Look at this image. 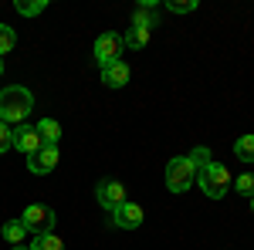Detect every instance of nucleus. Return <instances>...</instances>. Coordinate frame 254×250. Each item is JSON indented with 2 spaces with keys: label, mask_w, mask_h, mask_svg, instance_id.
<instances>
[{
  "label": "nucleus",
  "mask_w": 254,
  "mask_h": 250,
  "mask_svg": "<svg viewBox=\"0 0 254 250\" xmlns=\"http://www.w3.org/2000/svg\"><path fill=\"white\" fill-rule=\"evenodd\" d=\"M31 108H34V95H31L27 88L10 85V88L0 92V122L17 125V122H24V118L31 115Z\"/></svg>",
  "instance_id": "1"
},
{
  "label": "nucleus",
  "mask_w": 254,
  "mask_h": 250,
  "mask_svg": "<svg viewBox=\"0 0 254 250\" xmlns=\"http://www.w3.org/2000/svg\"><path fill=\"white\" fill-rule=\"evenodd\" d=\"M196 183V166L190 155H176L170 159V166H166V190L170 193H183L190 190Z\"/></svg>",
  "instance_id": "2"
},
{
  "label": "nucleus",
  "mask_w": 254,
  "mask_h": 250,
  "mask_svg": "<svg viewBox=\"0 0 254 250\" xmlns=\"http://www.w3.org/2000/svg\"><path fill=\"white\" fill-rule=\"evenodd\" d=\"M196 183H200V190L207 193L210 200H220L227 186H231V173H227V166L224 162H207L200 173H196Z\"/></svg>",
  "instance_id": "3"
},
{
  "label": "nucleus",
  "mask_w": 254,
  "mask_h": 250,
  "mask_svg": "<svg viewBox=\"0 0 254 250\" xmlns=\"http://www.w3.org/2000/svg\"><path fill=\"white\" fill-rule=\"evenodd\" d=\"M55 210L51 206H44V203H31L27 210H24V216H20V223H24V230L27 233H51L55 230Z\"/></svg>",
  "instance_id": "4"
},
{
  "label": "nucleus",
  "mask_w": 254,
  "mask_h": 250,
  "mask_svg": "<svg viewBox=\"0 0 254 250\" xmlns=\"http://www.w3.org/2000/svg\"><path fill=\"white\" fill-rule=\"evenodd\" d=\"M122 48H126V44H122V38H119V34H112V31H109V34H98V41H95V61L105 68V64L119 61Z\"/></svg>",
  "instance_id": "5"
},
{
  "label": "nucleus",
  "mask_w": 254,
  "mask_h": 250,
  "mask_svg": "<svg viewBox=\"0 0 254 250\" xmlns=\"http://www.w3.org/2000/svg\"><path fill=\"white\" fill-rule=\"evenodd\" d=\"M95 196H98V203L112 213L116 206L126 203V186H122L119 179H102V183H98V190H95Z\"/></svg>",
  "instance_id": "6"
},
{
  "label": "nucleus",
  "mask_w": 254,
  "mask_h": 250,
  "mask_svg": "<svg viewBox=\"0 0 254 250\" xmlns=\"http://www.w3.org/2000/svg\"><path fill=\"white\" fill-rule=\"evenodd\" d=\"M58 166V146H41L34 155H27V169L34 176H48Z\"/></svg>",
  "instance_id": "7"
},
{
  "label": "nucleus",
  "mask_w": 254,
  "mask_h": 250,
  "mask_svg": "<svg viewBox=\"0 0 254 250\" xmlns=\"http://www.w3.org/2000/svg\"><path fill=\"white\" fill-rule=\"evenodd\" d=\"M112 223H116L119 230H136L139 223H142V206H136V203H122V206H116L112 210Z\"/></svg>",
  "instance_id": "8"
},
{
  "label": "nucleus",
  "mask_w": 254,
  "mask_h": 250,
  "mask_svg": "<svg viewBox=\"0 0 254 250\" xmlns=\"http://www.w3.org/2000/svg\"><path fill=\"white\" fill-rule=\"evenodd\" d=\"M44 146L41 142V135H38V125L31 129V125H20V129H14V149L17 152H24V155H34Z\"/></svg>",
  "instance_id": "9"
},
{
  "label": "nucleus",
  "mask_w": 254,
  "mask_h": 250,
  "mask_svg": "<svg viewBox=\"0 0 254 250\" xmlns=\"http://www.w3.org/2000/svg\"><path fill=\"white\" fill-rule=\"evenodd\" d=\"M129 75H132V71H129V64H126L122 58H119V61H112V64H105V68H102V81H105L109 88H122V85L129 81Z\"/></svg>",
  "instance_id": "10"
},
{
  "label": "nucleus",
  "mask_w": 254,
  "mask_h": 250,
  "mask_svg": "<svg viewBox=\"0 0 254 250\" xmlns=\"http://www.w3.org/2000/svg\"><path fill=\"white\" fill-rule=\"evenodd\" d=\"M38 135H41V142H44V146H58L61 125L55 122V118H41V122H38Z\"/></svg>",
  "instance_id": "11"
},
{
  "label": "nucleus",
  "mask_w": 254,
  "mask_h": 250,
  "mask_svg": "<svg viewBox=\"0 0 254 250\" xmlns=\"http://www.w3.org/2000/svg\"><path fill=\"white\" fill-rule=\"evenodd\" d=\"M3 240L10 244V247H17L27 240V230H24V223L20 220H10V223H3Z\"/></svg>",
  "instance_id": "12"
},
{
  "label": "nucleus",
  "mask_w": 254,
  "mask_h": 250,
  "mask_svg": "<svg viewBox=\"0 0 254 250\" xmlns=\"http://www.w3.org/2000/svg\"><path fill=\"white\" fill-rule=\"evenodd\" d=\"M122 44L139 51V48H146V44H149V31H146V27H129V34L122 38Z\"/></svg>",
  "instance_id": "13"
},
{
  "label": "nucleus",
  "mask_w": 254,
  "mask_h": 250,
  "mask_svg": "<svg viewBox=\"0 0 254 250\" xmlns=\"http://www.w3.org/2000/svg\"><path fill=\"white\" fill-rule=\"evenodd\" d=\"M237 159H244V162H254V135H241L234 146Z\"/></svg>",
  "instance_id": "14"
},
{
  "label": "nucleus",
  "mask_w": 254,
  "mask_h": 250,
  "mask_svg": "<svg viewBox=\"0 0 254 250\" xmlns=\"http://www.w3.org/2000/svg\"><path fill=\"white\" fill-rule=\"evenodd\" d=\"M132 27H146V31H153V27H156V14H153L149 7H139L136 14H132Z\"/></svg>",
  "instance_id": "15"
},
{
  "label": "nucleus",
  "mask_w": 254,
  "mask_h": 250,
  "mask_svg": "<svg viewBox=\"0 0 254 250\" xmlns=\"http://www.w3.org/2000/svg\"><path fill=\"white\" fill-rule=\"evenodd\" d=\"M44 0H17V14H24V17H38V14H44Z\"/></svg>",
  "instance_id": "16"
},
{
  "label": "nucleus",
  "mask_w": 254,
  "mask_h": 250,
  "mask_svg": "<svg viewBox=\"0 0 254 250\" xmlns=\"http://www.w3.org/2000/svg\"><path fill=\"white\" fill-rule=\"evenodd\" d=\"M31 250H64V244H61L55 233H41L38 240L31 244Z\"/></svg>",
  "instance_id": "17"
},
{
  "label": "nucleus",
  "mask_w": 254,
  "mask_h": 250,
  "mask_svg": "<svg viewBox=\"0 0 254 250\" xmlns=\"http://www.w3.org/2000/svg\"><path fill=\"white\" fill-rule=\"evenodd\" d=\"M14 44H17V34H14V27H7V24H0V54H7V51H14Z\"/></svg>",
  "instance_id": "18"
},
{
  "label": "nucleus",
  "mask_w": 254,
  "mask_h": 250,
  "mask_svg": "<svg viewBox=\"0 0 254 250\" xmlns=\"http://www.w3.org/2000/svg\"><path fill=\"white\" fill-rule=\"evenodd\" d=\"M234 186H237V193H241V196H248V200H251V196H254V173H241Z\"/></svg>",
  "instance_id": "19"
},
{
  "label": "nucleus",
  "mask_w": 254,
  "mask_h": 250,
  "mask_svg": "<svg viewBox=\"0 0 254 250\" xmlns=\"http://www.w3.org/2000/svg\"><path fill=\"white\" fill-rule=\"evenodd\" d=\"M166 10H173V14H193L196 0H166Z\"/></svg>",
  "instance_id": "20"
},
{
  "label": "nucleus",
  "mask_w": 254,
  "mask_h": 250,
  "mask_svg": "<svg viewBox=\"0 0 254 250\" xmlns=\"http://www.w3.org/2000/svg\"><path fill=\"white\" fill-rule=\"evenodd\" d=\"M7 149H14V129L7 122H0V152H7Z\"/></svg>",
  "instance_id": "21"
},
{
  "label": "nucleus",
  "mask_w": 254,
  "mask_h": 250,
  "mask_svg": "<svg viewBox=\"0 0 254 250\" xmlns=\"http://www.w3.org/2000/svg\"><path fill=\"white\" fill-rule=\"evenodd\" d=\"M10 250H31V247H27V244H17V247H10Z\"/></svg>",
  "instance_id": "22"
},
{
  "label": "nucleus",
  "mask_w": 254,
  "mask_h": 250,
  "mask_svg": "<svg viewBox=\"0 0 254 250\" xmlns=\"http://www.w3.org/2000/svg\"><path fill=\"white\" fill-rule=\"evenodd\" d=\"M0 75H3V61H0Z\"/></svg>",
  "instance_id": "23"
},
{
  "label": "nucleus",
  "mask_w": 254,
  "mask_h": 250,
  "mask_svg": "<svg viewBox=\"0 0 254 250\" xmlns=\"http://www.w3.org/2000/svg\"><path fill=\"white\" fill-rule=\"evenodd\" d=\"M251 210H254V196H251Z\"/></svg>",
  "instance_id": "24"
}]
</instances>
